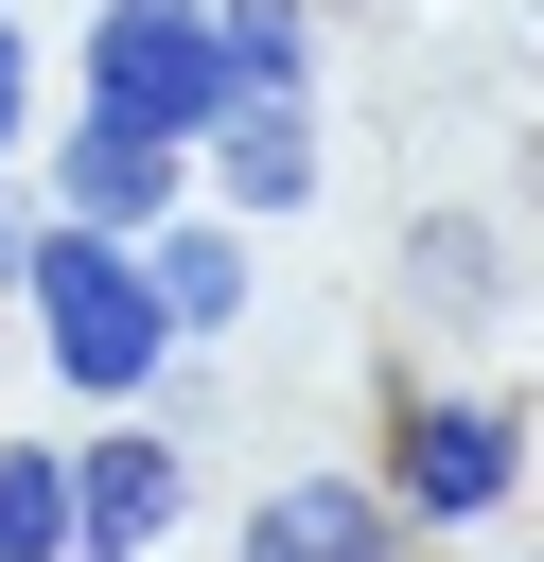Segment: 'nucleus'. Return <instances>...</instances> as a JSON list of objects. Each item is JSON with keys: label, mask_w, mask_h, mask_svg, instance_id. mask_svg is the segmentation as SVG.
Listing matches in <instances>:
<instances>
[{"label": "nucleus", "mask_w": 544, "mask_h": 562, "mask_svg": "<svg viewBox=\"0 0 544 562\" xmlns=\"http://www.w3.org/2000/svg\"><path fill=\"white\" fill-rule=\"evenodd\" d=\"M88 105H105V123H158V140H193V123L228 105L211 0H105V18H88Z\"/></svg>", "instance_id": "f03ea898"}, {"label": "nucleus", "mask_w": 544, "mask_h": 562, "mask_svg": "<svg viewBox=\"0 0 544 562\" xmlns=\"http://www.w3.org/2000/svg\"><path fill=\"white\" fill-rule=\"evenodd\" d=\"M18 105H35V53H18V18H0V158H18Z\"/></svg>", "instance_id": "9b49d317"}, {"label": "nucleus", "mask_w": 544, "mask_h": 562, "mask_svg": "<svg viewBox=\"0 0 544 562\" xmlns=\"http://www.w3.org/2000/svg\"><path fill=\"white\" fill-rule=\"evenodd\" d=\"M175 158H193V140L88 105V140H70V228H158V211H175Z\"/></svg>", "instance_id": "0eeeda50"}, {"label": "nucleus", "mask_w": 544, "mask_h": 562, "mask_svg": "<svg viewBox=\"0 0 544 562\" xmlns=\"http://www.w3.org/2000/svg\"><path fill=\"white\" fill-rule=\"evenodd\" d=\"M246 562H404V509L351 492V474H281L246 509Z\"/></svg>", "instance_id": "20e7f679"}, {"label": "nucleus", "mask_w": 544, "mask_h": 562, "mask_svg": "<svg viewBox=\"0 0 544 562\" xmlns=\"http://www.w3.org/2000/svg\"><path fill=\"white\" fill-rule=\"evenodd\" d=\"M211 53L228 88H298V0H211Z\"/></svg>", "instance_id": "9d476101"}, {"label": "nucleus", "mask_w": 544, "mask_h": 562, "mask_svg": "<svg viewBox=\"0 0 544 562\" xmlns=\"http://www.w3.org/2000/svg\"><path fill=\"white\" fill-rule=\"evenodd\" d=\"M509 474H526V422H509V404H421V422H404V457H386V509L456 527V509H491Z\"/></svg>", "instance_id": "7ed1b4c3"}, {"label": "nucleus", "mask_w": 544, "mask_h": 562, "mask_svg": "<svg viewBox=\"0 0 544 562\" xmlns=\"http://www.w3.org/2000/svg\"><path fill=\"white\" fill-rule=\"evenodd\" d=\"M140 281H158V316H175V334H228V316H246V246H228V228H175Z\"/></svg>", "instance_id": "6e6552de"}, {"label": "nucleus", "mask_w": 544, "mask_h": 562, "mask_svg": "<svg viewBox=\"0 0 544 562\" xmlns=\"http://www.w3.org/2000/svg\"><path fill=\"white\" fill-rule=\"evenodd\" d=\"M18 281H35V334H53V369H70L88 404H140V369L175 351V316H158V281H140V246H123V228H53Z\"/></svg>", "instance_id": "f257e3e1"}, {"label": "nucleus", "mask_w": 544, "mask_h": 562, "mask_svg": "<svg viewBox=\"0 0 544 562\" xmlns=\"http://www.w3.org/2000/svg\"><path fill=\"white\" fill-rule=\"evenodd\" d=\"M175 527V439H88L70 474V562H140Z\"/></svg>", "instance_id": "423d86ee"}, {"label": "nucleus", "mask_w": 544, "mask_h": 562, "mask_svg": "<svg viewBox=\"0 0 544 562\" xmlns=\"http://www.w3.org/2000/svg\"><path fill=\"white\" fill-rule=\"evenodd\" d=\"M0 562H70V474H53V439H0Z\"/></svg>", "instance_id": "1a4fd4ad"}, {"label": "nucleus", "mask_w": 544, "mask_h": 562, "mask_svg": "<svg viewBox=\"0 0 544 562\" xmlns=\"http://www.w3.org/2000/svg\"><path fill=\"white\" fill-rule=\"evenodd\" d=\"M0 263H18V228H0Z\"/></svg>", "instance_id": "f8f14e48"}, {"label": "nucleus", "mask_w": 544, "mask_h": 562, "mask_svg": "<svg viewBox=\"0 0 544 562\" xmlns=\"http://www.w3.org/2000/svg\"><path fill=\"white\" fill-rule=\"evenodd\" d=\"M193 140H211L228 211H298V193H316V123H298V88H228Z\"/></svg>", "instance_id": "39448f33"}]
</instances>
